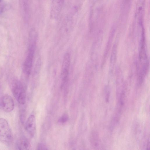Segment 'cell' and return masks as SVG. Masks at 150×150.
<instances>
[{
	"label": "cell",
	"instance_id": "cell-9",
	"mask_svg": "<svg viewBox=\"0 0 150 150\" xmlns=\"http://www.w3.org/2000/svg\"><path fill=\"white\" fill-rule=\"evenodd\" d=\"M91 141L93 146L95 147H97L99 144V139L98 134L96 132H93L91 136Z\"/></svg>",
	"mask_w": 150,
	"mask_h": 150
},
{
	"label": "cell",
	"instance_id": "cell-10",
	"mask_svg": "<svg viewBox=\"0 0 150 150\" xmlns=\"http://www.w3.org/2000/svg\"><path fill=\"white\" fill-rule=\"evenodd\" d=\"M68 120V116L67 114H65L63 115L59 120V122L61 123L66 122Z\"/></svg>",
	"mask_w": 150,
	"mask_h": 150
},
{
	"label": "cell",
	"instance_id": "cell-4",
	"mask_svg": "<svg viewBox=\"0 0 150 150\" xmlns=\"http://www.w3.org/2000/svg\"><path fill=\"white\" fill-rule=\"evenodd\" d=\"M70 61V54L69 53H67L64 57L61 69L62 87H63L68 81Z\"/></svg>",
	"mask_w": 150,
	"mask_h": 150
},
{
	"label": "cell",
	"instance_id": "cell-7",
	"mask_svg": "<svg viewBox=\"0 0 150 150\" xmlns=\"http://www.w3.org/2000/svg\"><path fill=\"white\" fill-rule=\"evenodd\" d=\"M60 0H53L51 13L52 16L56 17L58 16L60 11Z\"/></svg>",
	"mask_w": 150,
	"mask_h": 150
},
{
	"label": "cell",
	"instance_id": "cell-2",
	"mask_svg": "<svg viewBox=\"0 0 150 150\" xmlns=\"http://www.w3.org/2000/svg\"><path fill=\"white\" fill-rule=\"evenodd\" d=\"M13 135L7 121L0 118V141L6 145H9L13 141Z\"/></svg>",
	"mask_w": 150,
	"mask_h": 150
},
{
	"label": "cell",
	"instance_id": "cell-1",
	"mask_svg": "<svg viewBox=\"0 0 150 150\" xmlns=\"http://www.w3.org/2000/svg\"><path fill=\"white\" fill-rule=\"evenodd\" d=\"M10 88L13 96L18 102L21 105L24 104L26 101V95L23 83L19 80H14L11 83Z\"/></svg>",
	"mask_w": 150,
	"mask_h": 150
},
{
	"label": "cell",
	"instance_id": "cell-3",
	"mask_svg": "<svg viewBox=\"0 0 150 150\" xmlns=\"http://www.w3.org/2000/svg\"><path fill=\"white\" fill-rule=\"evenodd\" d=\"M36 41L31 40L28 54L23 64V71L24 74L27 76L29 75L31 71L35 48Z\"/></svg>",
	"mask_w": 150,
	"mask_h": 150
},
{
	"label": "cell",
	"instance_id": "cell-12",
	"mask_svg": "<svg viewBox=\"0 0 150 150\" xmlns=\"http://www.w3.org/2000/svg\"><path fill=\"white\" fill-rule=\"evenodd\" d=\"M150 137L149 136L147 139L146 143V148L147 149L149 150L150 147Z\"/></svg>",
	"mask_w": 150,
	"mask_h": 150
},
{
	"label": "cell",
	"instance_id": "cell-5",
	"mask_svg": "<svg viewBox=\"0 0 150 150\" xmlns=\"http://www.w3.org/2000/svg\"><path fill=\"white\" fill-rule=\"evenodd\" d=\"M0 105L2 109L6 112H11L14 108V103L12 97L9 95L6 94L1 98Z\"/></svg>",
	"mask_w": 150,
	"mask_h": 150
},
{
	"label": "cell",
	"instance_id": "cell-11",
	"mask_svg": "<svg viewBox=\"0 0 150 150\" xmlns=\"http://www.w3.org/2000/svg\"><path fill=\"white\" fill-rule=\"evenodd\" d=\"M38 149L39 150L47 149L46 146L44 144H39L38 145Z\"/></svg>",
	"mask_w": 150,
	"mask_h": 150
},
{
	"label": "cell",
	"instance_id": "cell-13",
	"mask_svg": "<svg viewBox=\"0 0 150 150\" xmlns=\"http://www.w3.org/2000/svg\"><path fill=\"white\" fill-rule=\"evenodd\" d=\"M2 0H0V3L1 1Z\"/></svg>",
	"mask_w": 150,
	"mask_h": 150
},
{
	"label": "cell",
	"instance_id": "cell-6",
	"mask_svg": "<svg viewBox=\"0 0 150 150\" xmlns=\"http://www.w3.org/2000/svg\"><path fill=\"white\" fill-rule=\"evenodd\" d=\"M25 129L31 137H33L36 129V120L35 116L30 115L28 118L25 124Z\"/></svg>",
	"mask_w": 150,
	"mask_h": 150
},
{
	"label": "cell",
	"instance_id": "cell-8",
	"mask_svg": "<svg viewBox=\"0 0 150 150\" xmlns=\"http://www.w3.org/2000/svg\"><path fill=\"white\" fill-rule=\"evenodd\" d=\"M30 147L28 141L25 139H22L19 140L17 143L16 147L19 150H28Z\"/></svg>",
	"mask_w": 150,
	"mask_h": 150
}]
</instances>
